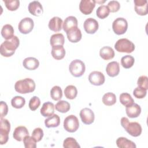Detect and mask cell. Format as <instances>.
I'll use <instances>...</instances> for the list:
<instances>
[{"mask_svg":"<svg viewBox=\"0 0 148 148\" xmlns=\"http://www.w3.org/2000/svg\"><path fill=\"white\" fill-rule=\"evenodd\" d=\"M116 145L119 148H136L135 143L125 137H119L116 140Z\"/></svg>","mask_w":148,"mask_h":148,"instance_id":"25","label":"cell"},{"mask_svg":"<svg viewBox=\"0 0 148 148\" xmlns=\"http://www.w3.org/2000/svg\"><path fill=\"white\" fill-rule=\"evenodd\" d=\"M60 124V118L56 114H53L45 120V124L47 128L57 127Z\"/></svg>","mask_w":148,"mask_h":148,"instance_id":"27","label":"cell"},{"mask_svg":"<svg viewBox=\"0 0 148 148\" xmlns=\"http://www.w3.org/2000/svg\"><path fill=\"white\" fill-rule=\"evenodd\" d=\"M69 70L71 75L74 77H80L85 72V64L80 60H74L70 63L69 65Z\"/></svg>","mask_w":148,"mask_h":148,"instance_id":"5","label":"cell"},{"mask_svg":"<svg viewBox=\"0 0 148 148\" xmlns=\"http://www.w3.org/2000/svg\"><path fill=\"white\" fill-rule=\"evenodd\" d=\"M95 6V1L94 0H82L79 4V9L83 14L88 15L92 13Z\"/></svg>","mask_w":148,"mask_h":148,"instance_id":"12","label":"cell"},{"mask_svg":"<svg viewBox=\"0 0 148 148\" xmlns=\"http://www.w3.org/2000/svg\"><path fill=\"white\" fill-rule=\"evenodd\" d=\"M125 112L130 118L138 117L141 113L140 106L135 103L125 108Z\"/></svg>","mask_w":148,"mask_h":148,"instance_id":"17","label":"cell"},{"mask_svg":"<svg viewBox=\"0 0 148 148\" xmlns=\"http://www.w3.org/2000/svg\"><path fill=\"white\" fill-rule=\"evenodd\" d=\"M25 104L24 98L21 96H15L11 100L12 106L16 109L22 108Z\"/></svg>","mask_w":148,"mask_h":148,"instance_id":"35","label":"cell"},{"mask_svg":"<svg viewBox=\"0 0 148 148\" xmlns=\"http://www.w3.org/2000/svg\"><path fill=\"white\" fill-rule=\"evenodd\" d=\"M29 12L35 16H39L43 13V9L41 3L37 1H34L31 2L28 5Z\"/></svg>","mask_w":148,"mask_h":148,"instance_id":"16","label":"cell"},{"mask_svg":"<svg viewBox=\"0 0 148 148\" xmlns=\"http://www.w3.org/2000/svg\"><path fill=\"white\" fill-rule=\"evenodd\" d=\"M40 105V100L39 98L37 96H34L30 99L29 101L28 106L29 109L31 110L35 111L39 108Z\"/></svg>","mask_w":148,"mask_h":148,"instance_id":"41","label":"cell"},{"mask_svg":"<svg viewBox=\"0 0 148 148\" xmlns=\"http://www.w3.org/2000/svg\"><path fill=\"white\" fill-rule=\"evenodd\" d=\"M35 86L34 80L31 78H25L17 81L14 84V89L18 93L27 94L33 92Z\"/></svg>","mask_w":148,"mask_h":148,"instance_id":"2","label":"cell"},{"mask_svg":"<svg viewBox=\"0 0 148 148\" xmlns=\"http://www.w3.org/2000/svg\"><path fill=\"white\" fill-rule=\"evenodd\" d=\"M63 147L65 148H79L80 146L75 138L68 137L63 142Z\"/></svg>","mask_w":148,"mask_h":148,"instance_id":"38","label":"cell"},{"mask_svg":"<svg viewBox=\"0 0 148 148\" xmlns=\"http://www.w3.org/2000/svg\"><path fill=\"white\" fill-rule=\"evenodd\" d=\"M135 62L134 58L130 55H126L123 56L121 59V64L125 69H129L131 68Z\"/></svg>","mask_w":148,"mask_h":148,"instance_id":"34","label":"cell"},{"mask_svg":"<svg viewBox=\"0 0 148 148\" xmlns=\"http://www.w3.org/2000/svg\"><path fill=\"white\" fill-rule=\"evenodd\" d=\"M112 28L114 32L117 35H123L127 30V21L123 17L116 18L112 24Z\"/></svg>","mask_w":148,"mask_h":148,"instance_id":"8","label":"cell"},{"mask_svg":"<svg viewBox=\"0 0 148 148\" xmlns=\"http://www.w3.org/2000/svg\"><path fill=\"white\" fill-rule=\"evenodd\" d=\"M137 84L139 87L147 90L148 89V80L146 76H140L137 81Z\"/></svg>","mask_w":148,"mask_h":148,"instance_id":"42","label":"cell"},{"mask_svg":"<svg viewBox=\"0 0 148 148\" xmlns=\"http://www.w3.org/2000/svg\"><path fill=\"white\" fill-rule=\"evenodd\" d=\"M114 48L118 52L131 53L135 50V45L127 38H121L116 42Z\"/></svg>","mask_w":148,"mask_h":148,"instance_id":"4","label":"cell"},{"mask_svg":"<svg viewBox=\"0 0 148 148\" xmlns=\"http://www.w3.org/2000/svg\"><path fill=\"white\" fill-rule=\"evenodd\" d=\"M64 128L69 132H76L79 127L77 117L73 114L68 116L64 121Z\"/></svg>","mask_w":148,"mask_h":148,"instance_id":"7","label":"cell"},{"mask_svg":"<svg viewBox=\"0 0 148 148\" xmlns=\"http://www.w3.org/2000/svg\"><path fill=\"white\" fill-rule=\"evenodd\" d=\"M135 10L136 13L140 16H145L147 14V1L135 0Z\"/></svg>","mask_w":148,"mask_h":148,"instance_id":"14","label":"cell"},{"mask_svg":"<svg viewBox=\"0 0 148 148\" xmlns=\"http://www.w3.org/2000/svg\"><path fill=\"white\" fill-rule=\"evenodd\" d=\"M80 117L82 121L87 125L92 124L95 119V115L92 110L87 108H83L80 110Z\"/></svg>","mask_w":148,"mask_h":148,"instance_id":"10","label":"cell"},{"mask_svg":"<svg viewBox=\"0 0 148 148\" xmlns=\"http://www.w3.org/2000/svg\"><path fill=\"white\" fill-rule=\"evenodd\" d=\"M27 135H29V132L27 128L24 126L17 127L13 132V137L17 141L21 142Z\"/></svg>","mask_w":148,"mask_h":148,"instance_id":"18","label":"cell"},{"mask_svg":"<svg viewBox=\"0 0 148 148\" xmlns=\"http://www.w3.org/2000/svg\"><path fill=\"white\" fill-rule=\"evenodd\" d=\"M121 124L125 130L131 136L137 137L142 133V127L138 122H130L128 118L123 117L121 119Z\"/></svg>","mask_w":148,"mask_h":148,"instance_id":"3","label":"cell"},{"mask_svg":"<svg viewBox=\"0 0 148 148\" xmlns=\"http://www.w3.org/2000/svg\"><path fill=\"white\" fill-rule=\"evenodd\" d=\"M0 111H1V118H3L8 112V106L6 102L3 101H1L0 103Z\"/></svg>","mask_w":148,"mask_h":148,"instance_id":"46","label":"cell"},{"mask_svg":"<svg viewBox=\"0 0 148 148\" xmlns=\"http://www.w3.org/2000/svg\"><path fill=\"white\" fill-rule=\"evenodd\" d=\"M43 131L40 128H35L32 132V136L35 139V140L38 142L42 140L43 136Z\"/></svg>","mask_w":148,"mask_h":148,"instance_id":"43","label":"cell"},{"mask_svg":"<svg viewBox=\"0 0 148 148\" xmlns=\"http://www.w3.org/2000/svg\"><path fill=\"white\" fill-rule=\"evenodd\" d=\"M88 80L90 83L94 86H101L103 84L105 81L104 75L99 71H92L88 76Z\"/></svg>","mask_w":148,"mask_h":148,"instance_id":"11","label":"cell"},{"mask_svg":"<svg viewBox=\"0 0 148 148\" xmlns=\"http://www.w3.org/2000/svg\"><path fill=\"white\" fill-rule=\"evenodd\" d=\"M113 49L109 46H104L99 50V56L104 60H109L114 57Z\"/></svg>","mask_w":148,"mask_h":148,"instance_id":"24","label":"cell"},{"mask_svg":"<svg viewBox=\"0 0 148 148\" xmlns=\"http://www.w3.org/2000/svg\"><path fill=\"white\" fill-rule=\"evenodd\" d=\"M62 24V20L59 17L55 16L50 20L48 26L50 30L54 32H58L61 31Z\"/></svg>","mask_w":148,"mask_h":148,"instance_id":"20","label":"cell"},{"mask_svg":"<svg viewBox=\"0 0 148 148\" xmlns=\"http://www.w3.org/2000/svg\"><path fill=\"white\" fill-rule=\"evenodd\" d=\"M147 94V90L140 88L139 87H136L133 91V94L134 97L138 99H142L145 97Z\"/></svg>","mask_w":148,"mask_h":148,"instance_id":"44","label":"cell"},{"mask_svg":"<svg viewBox=\"0 0 148 148\" xmlns=\"http://www.w3.org/2000/svg\"><path fill=\"white\" fill-rule=\"evenodd\" d=\"M71 106L68 102L64 100L59 101L55 105L56 109L61 113H66L70 109Z\"/></svg>","mask_w":148,"mask_h":148,"instance_id":"33","label":"cell"},{"mask_svg":"<svg viewBox=\"0 0 148 148\" xmlns=\"http://www.w3.org/2000/svg\"><path fill=\"white\" fill-rule=\"evenodd\" d=\"M106 72L110 77H115L120 72V66L117 61H112L108 64L106 67Z\"/></svg>","mask_w":148,"mask_h":148,"instance_id":"19","label":"cell"},{"mask_svg":"<svg viewBox=\"0 0 148 148\" xmlns=\"http://www.w3.org/2000/svg\"><path fill=\"white\" fill-rule=\"evenodd\" d=\"M119 99L120 103L125 107L130 106L134 103V101L131 95L127 92L121 93L120 95Z\"/></svg>","mask_w":148,"mask_h":148,"instance_id":"32","label":"cell"},{"mask_svg":"<svg viewBox=\"0 0 148 148\" xmlns=\"http://www.w3.org/2000/svg\"><path fill=\"white\" fill-rule=\"evenodd\" d=\"M84 29L87 34H93L98 29L99 25L98 21L91 17L87 18L84 22Z\"/></svg>","mask_w":148,"mask_h":148,"instance_id":"13","label":"cell"},{"mask_svg":"<svg viewBox=\"0 0 148 148\" xmlns=\"http://www.w3.org/2000/svg\"><path fill=\"white\" fill-rule=\"evenodd\" d=\"M24 67L28 70H35L38 68L39 62L38 60L35 57H27L25 58L23 62Z\"/></svg>","mask_w":148,"mask_h":148,"instance_id":"21","label":"cell"},{"mask_svg":"<svg viewBox=\"0 0 148 148\" xmlns=\"http://www.w3.org/2000/svg\"><path fill=\"white\" fill-rule=\"evenodd\" d=\"M64 94L67 99H73L77 96V90L75 86L69 85L65 88Z\"/></svg>","mask_w":148,"mask_h":148,"instance_id":"30","label":"cell"},{"mask_svg":"<svg viewBox=\"0 0 148 148\" xmlns=\"http://www.w3.org/2000/svg\"><path fill=\"white\" fill-rule=\"evenodd\" d=\"M1 35L2 37L6 39H11L14 35V29L10 24L4 25L1 29Z\"/></svg>","mask_w":148,"mask_h":148,"instance_id":"29","label":"cell"},{"mask_svg":"<svg viewBox=\"0 0 148 148\" xmlns=\"http://www.w3.org/2000/svg\"><path fill=\"white\" fill-rule=\"evenodd\" d=\"M110 12L114 13L117 12L120 8V4L117 1H110L108 3L107 6Z\"/></svg>","mask_w":148,"mask_h":148,"instance_id":"45","label":"cell"},{"mask_svg":"<svg viewBox=\"0 0 148 148\" xmlns=\"http://www.w3.org/2000/svg\"><path fill=\"white\" fill-rule=\"evenodd\" d=\"M65 42V38L62 34L57 33L51 36L50 39V44L53 47L55 46H63Z\"/></svg>","mask_w":148,"mask_h":148,"instance_id":"28","label":"cell"},{"mask_svg":"<svg viewBox=\"0 0 148 148\" xmlns=\"http://www.w3.org/2000/svg\"><path fill=\"white\" fill-rule=\"evenodd\" d=\"M51 53L54 59L60 60L65 57V50L63 46H55L52 47Z\"/></svg>","mask_w":148,"mask_h":148,"instance_id":"26","label":"cell"},{"mask_svg":"<svg viewBox=\"0 0 148 148\" xmlns=\"http://www.w3.org/2000/svg\"><path fill=\"white\" fill-rule=\"evenodd\" d=\"M77 27V20L75 16H70L67 17L63 23L62 28L66 32L69 29Z\"/></svg>","mask_w":148,"mask_h":148,"instance_id":"23","label":"cell"},{"mask_svg":"<svg viewBox=\"0 0 148 148\" xmlns=\"http://www.w3.org/2000/svg\"><path fill=\"white\" fill-rule=\"evenodd\" d=\"M10 130V124L8 120L1 118L0 121V143L4 145L9 139V133Z\"/></svg>","mask_w":148,"mask_h":148,"instance_id":"6","label":"cell"},{"mask_svg":"<svg viewBox=\"0 0 148 148\" xmlns=\"http://www.w3.org/2000/svg\"><path fill=\"white\" fill-rule=\"evenodd\" d=\"M68 39L72 43H77L82 39V35L80 29L77 27L69 29L66 32Z\"/></svg>","mask_w":148,"mask_h":148,"instance_id":"15","label":"cell"},{"mask_svg":"<svg viewBox=\"0 0 148 148\" xmlns=\"http://www.w3.org/2000/svg\"><path fill=\"white\" fill-rule=\"evenodd\" d=\"M37 142L31 136L27 135L23 139V143L25 148H36Z\"/></svg>","mask_w":148,"mask_h":148,"instance_id":"40","label":"cell"},{"mask_svg":"<svg viewBox=\"0 0 148 148\" xmlns=\"http://www.w3.org/2000/svg\"><path fill=\"white\" fill-rule=\"evenodd\" d=\"M110 13L108 7L106 5L99 6L96 11V14L98 17L101 19H104L107 17Z\"/></svg>","mask_w":148,"mask_h":148,"instance_id":"37","label":"cell"},{"mask_svg":"<svg viewBox=\"0 0 148 148\" xmlns=\"http://www.w3.org/2000/svg\"><path fill=\"white\" fill-rule=\"evenodd\" d=\"M34 23L30 17H25L21 20L18 25L19 31L23 34H29L34 28Z\"/></svg>","mask_w":148,"mask_h":148,"instance_id":"9","label":"cell"},{"mask_svg":"<svg viewBox=\"0 0 148 148\" xmlns=\"http://www.w3.org/2000/svg\"><path fill=\"white\" fill-rule=\"evenodd\" d=\"M102 102L106 106H112L116 102V95L113 92H106L102 97Z\"/></svg>","mask_w":148,"mask_h":148,"instance_id":"31","label":"cell"},{"mask_svg":"<svg viewBox=\"0 0 148 148\" xmlns=\"http://www.w3.org/2000/svg\"><path fill=\"white\" fill-rule=\"evenodd\" d=\"M5 6L10 11L16 10L20 6V1L18 0H3Z\"/></svg>","mask_w":148,"mask_h":148,"instance_id":"39","label":"cell"},{"mask_svg":"<svg viewBox=\"0 0 148 148\" xmlns=\"http://www.w3.org/2000/svg\"><path fill=\"white\" fill-rule=\"evenodd\" d=\"M50 96L54 101H59L62 97V91L60 86H55L50 90Z\"/></svg>","mask_w":148,"mask_h":148,"instance_id":"36","label":"cell"},{"mask_svg":"<svg viewBox=\"0 0 148 148\" xmlns=\"http://www.w3.org/2000/svg\"><path fill=\"white\" fill-rule=\"evenodd\" d=\"M20 45V40L17 36H13L11 39L5 40L0 46L1 54L6 57L13 56L15 50Z\"/></svg>","mask_w":148,"mask_h":148,"instance_id":"1","label":"cell"},{"mask_svg":"<svg viewBox=\"0 0 148 148\" xmlns=\"http://www.w3.org/2000/svg\"><path fill=\"white\" fill-rule=\"evenodd\" d=\"M55 106L51 102H45L41 109H40V114L43 117H49L52 116L54 112Z\"/></svg>","mask_w":148,"mask_h":148,"instance_id":"22","label":"cell"}]
</instances>
